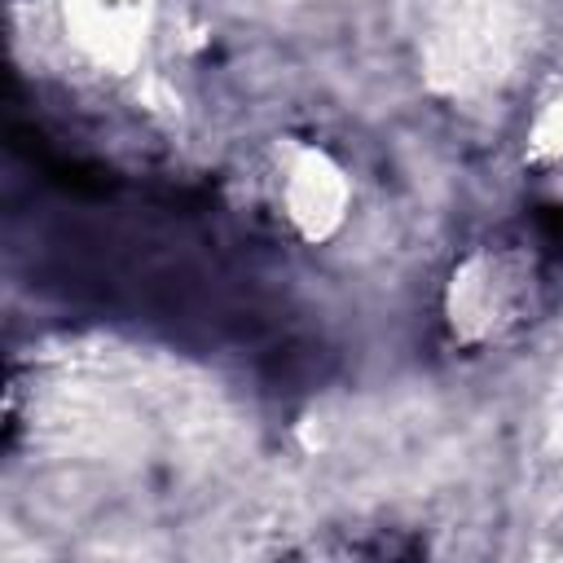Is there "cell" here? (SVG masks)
Instances as JSON below:
<instances>
[{
  "label": "cell",
  "mask_w": 563,
  "mask_h": 563,
  "mask_svg": "<svg viewBox=\"0 0 563 563\" xmlns=\"http://www.w3.org/2000/svg\"><path fill=\"white\" fill-rule=\"evenodd\" d=\"M541 308V273L532 251L484 242L471 246L444 277L440 312L462 347H488L523 330Z\"/></svg>",
  "instance_id": "6da1fadb"
},
{
  "label": "cell",
  "mask_w": 563,
  "mask_h": 563,
  "mask_svg": "<svg viewBox=\"0 0 563 563\" xmlns=\"http://www.w3.org/2000/svg\"><path fill=\"white\" fill-rule=\"evenodd\" d=\"M268 198L299 242L325 246L352 220L356 185L325 145L277 136L268 150Z\"/></svg>",
  "instance_id": "7a4b0ae2"
},
{
  "label": "cell",
  "mask_w": 563,
  "mask_h": 563,
  "mask_svg": "<svg viewBox=\"0 0 563 563\" xmlns=\"http://www.w3.org/2000/svg\"><path fill=\"white\" fill-rule=\"evenodd\" d=\"M53 13L75 57L114 79L145 62L158 26V0H53Z\"/></svg>",
  "instance_id": "3957f363"
},
{
  "label": "cell",
  "mask_w": 563,
  "mask_h": 563,
  "mask_svg": "<svg viewBox=\"0 0 563 563\" xmlns=\"http://www.w3.org/2000/svg\"><path fill=\"white\" fill-rule=\"evenodd\" d=\"M523 158L532 167H563V75L537 97L523 128Z\"/></svg>",
  "instance_id": "277c9868"
}]
</instances>
